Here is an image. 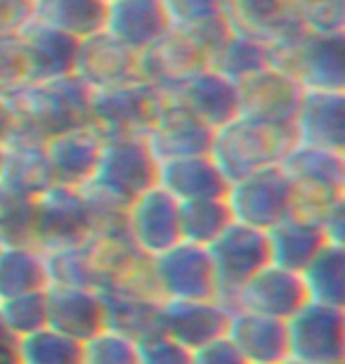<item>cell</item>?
Instances as JSON below:
<instances>
[{"instance_id":"1","label":"cell","mask_w":345,"mask_h":364,"mask_svg":"<svg viewBox=\"0 0 345 364\" xmlns=\"http://www.w3.org/2000/svg\"><path fill=\"white\" fill-rule=\"evenodd\" d=\"M3 102L12 123L10 135L24 140L46 144L64 130L90 123V88L73 74L31 81Z\"/></svg>"},{"instance_id":"2","label":"cell","mask_w":345,"mask_h":364,"mask_svg":"<svg viewBox=\"0 0 345 364\" xmlns=\"http://www.w3.org/2000/svg\"><path fill=\"white\" fill-rule=\"evenodd\" d=\"M270 69L293 78L300 88L345 92V33H314L300 28L265 43Z\"/></svg>"},{"instance_id":"3","label":"cell","mask_w":345,"mask_h":364,"mask_svg":"<svg viewBox=\"0 0 345 364\" xmlns=\"http://www.w3.org/2000/svg\"><path fill=\"white\" fill-rule=\"evenodd\" d=\"M293 144L291 126H279L237 114L225 126L213 130L208 156L227 182L251 176L255 171L279 166Z\"/></svg>"},{"instance_id":"4","label":"cell","mask_w":345,"mask_h":364,"mask_svg":"<svg viewBox=\"0 0 345 364\" xmlns=\"http://www.w3.org/2000/svg\"><path fill=\"white\" fill-rule=\"evenodd\" d=\"M156 166L144 137H105L97 166L80 187L128 208L144 189L156 185Z\"/></svg>"},{"instance_id":"5","label":"cell","mask_w":345,"mask_h":364,"mask_svg":"<svg viewBox=\"0 0 345 364\" xmlns=\"http://www.w3.org/2000/svg\"><path fill=\"white\" fill-rule=\"evenodd\" d=\"M166 105L164 90L135 78L90 90L87 114L102 137H144Z\"/></svg>"},{"instance_id":"6","label":"cell","mask_w":345,"mask_h":364,"mask_svg":"<svg viewBox=\"0 0 345 364\" xmlns=\"http://www.w3.org/2000/svg\"><path fill=\"white\" fill-rule=\"evenodd\" d=\"M206 251L216 277V298L227 308L234 291L270 263L265 232L234 220L213 239Z\"/></svg>"},{"instance_id":"7","label":"cell","mask_w":345,"mask_h":364,"mask_svg":"<svg viewBox=\"0 0 345 364\" xmlns=\"http://www.w3.org/2000/svg\"><path fill=\"white\" fill-rule=\"evenodd\" d=\"M225 203L234 223L265 232L291 213V182L279 166H270L230 182Z\"/></svg>"},{"instance_id":"8","label":"cell","mask_w":345,"mask_h":364,"mask_svg":"<svg viewBox=\"0 0 345 364\" xmlns=\"http://www.w3.org/2000/svg\"><path fill=\"white\" fill-rule=\"evenodd\" d=\"M289 360L345 362V308L305 301L286 319Z\"/></svg>"},{"instance_id":"9","label":"cell","mask_w":345,"mask_h":364,"mask_svg":"<svg viewBox=\"0 0 345 364\" xmlns=\"http://www.w3.org/2000/svg\"><path fill=\"white\" fill-rule=\"evenodd\" d=\"M154 291L161 301L166 298H216V277L206 246L178 242L171 249L147 258Z\"/></svg>"},{"instance_id":"10","label":"cell","mask_w":345,"mask_h":364,"mask_svg":"<svg viewBox=\"0 0 345 364\" xmlns=\"http://www.w3.org/2000/svg\"><path fill=\"white\" fill-rule=\"evenodd\" d=\"M33 203V246L41 251L78 244L90 235L92 220L80 187L53 182L46 192L36 196Z\"/></svg>"},{"instance_id":"11","label":"cell","mask_w":345,"mask_h":364,"mask_svg":"<svg viewBox=\"0 0 345 364\" xmlns=\"http://www.w3.org/2000/svg\"><path fill=\"white\" fill-rule=\"evenodd\" d=\"M208 50L192 33L171 26L161 38L137 53V78L166 92L196 71L208 69Z\"/></svg>"},{"instance_id":"12","label":"cell","mask_w":345,"mask_h":364,"mask_svg":"<svg viewBox=\"0 0 345 364\" xmlns=\"http://www.w3.org/2000/svg\"><path fill=\"white\" fill-rule=\"evenodd\" d=\"M230 312L232 308H227L218 298H201V301L166 298L161 301L159 331L175 343L185 346L187 350H196L225 336Z\"/></svg>"},{"instance_id":"13","label":"cell","mask_w":345,"mask_h":364,"mask_svg":"<svg viewBox=\"0 0 345 364\" xmlns=\"http://www.w3.org/2000/svg\"><path fill=\"white\" fill-rule=\"evenodd\" d=\"M305 301L307 296L300 274L267 263L234 291L230 308L286 322Z\"/></svg>"},{"instance_id":"14","label":"cell","mask_w":345,"mask_h":364,"mask_svg":"<svg viewBox=\"0 0 345 364\" xmlns=\"http://www.w3.org/2000/svg\"><path fill=\"white\" fill-rule=\"evenodd\" d=\"M126 230L135 249L147 258L171 249L180 242L178 201L159 185L144 189L126 210Z\"/></svg>"},{"instance_id":"15","label":"cell","mask_w":345,"mask_h":364,"mask_svg":"<svg viewBox=\"0 0 345 364\" xmlns=\"http://www.w3.org/2000/svg\"><path fill=\"white\" fill-rule=\"evenodd\" d=\"M291 130L296 144L345 151V92L303 88Z\"/></svg>"},{"instance_id":"16","label":"cell","mask_w":345,"mask_h":364,"mask_svg":"<svg viewBox=\"0 0 345 364\" xmlns=\"http://www.w3.org/2000/svg\"><path fill=\"white\" fill-rule=\"evenodd\" d=\"M300 85L293 78L279 74L275 69H260L237 83V105L241 116L291 126L298 109Z\"/></svg>"},{"instance_id":"17","label":"cell","mask_w":345,"mask_h":364,"mask_svg":"<svg viewBox=\"0 0 345 364\" xmlns=\"http://www.w3.org/2000/svg\"><path fill=\"white\" fill-rule=\"evenodd\" d=\"M73 76H78L90 90L135 81L137 53H133L102 28V31L78 41Z\"/></svg>"},{"instance_id":"18","label":"cell","mask_w":345,"mask_h":364,"mask_svg":"<svg viewBox=\"0 0 345 364\" xmlns=\"http://www.w3.org/2000/svg\"><path fill=\"white\" fill-rule=\"evenodd\" d=\"M168 102L187 109L194 119L206 123L208 128H220L239 114L237 85L216 74L213 69H201L194 76L166 90Z\"/></svg>"},{"instance_id":"19","label":"cell","mask_w":345,"mask_h":364,"mask_svg":"<svg viewBox=\"0 0 345 364\" xmlns=\"http://www.w3.org/2000/svg\"><path fill=\"white\" fill-rule=\"evenodd\" d=\"M46 144L7 135L3 142V164H0V192L19 199H36L53 185Z\"/></svg>"},{"instance_id":"20","label":"cell","mask_w":345,"mask_h":364,"mask_svg":"<svg viewBox=\"0 0 345 364\" xmlns=\"http://www.w3.org/2000/svg\"><path fill=\"white\" fill-rule=\"evenodd\" d=\"M225 338L246 364H282L289 360L284 319L232 310Z\"/></svg>"},{"instance_id":"21","label":"cell","mask_w":345,"mask_h":364,"mask_svg":"<svg viewBox=\"0 0 345 364\" xmlns=\"http://www.w3.org/2000/svg\"><path fill=\"white\" fill-rule=\"evenodd\" d=\"M48 301V326L83 343L97 331L105 329V308L97 289L57 287L46 289Z\"/></svg>"},{"instance_id":"22","label":"cell","mask_w":345,"mask_h":364,"mask_svg":"<svg viewBox=\"0 0 345 364\" xmlns=\"http://www.w3.org/2000/svg\"><path fill=\"white\" fill-rule=\"evenodd\" d=\"M144 142L156 161L208 154L213 142V128H208L199 119H194L187 109L168 102L164 112L159 114V119L154 121V126L149 128V133L144 135Z\"/></svg>"},{"instance_id":"23","label":"cell","mask_w":345,"mask_h":364,"mask_svg":"<svg viewBox=\"0 0 345 364\" xmlns=\"http://www.w3.org/2000/svg\"><path fill=\"white\" fill-rule=\"evenodd\" d=\"M102 142L105 137L90 123L64 130V133L46 140V154L55 182L71 187L85 185L97 166Z\"/></svg>"},{"instance_id":"24","label":"cell","mask_w":345,"mask_h":364,"mask_svg":"<svg viewBox=\"0 0 345 364\" xmlns=\"http://www.w3.org/2000/svg\"><path fill=\"white\" fill-rule=\"evenodd\" d=\"M156 185L175 201L223 199L227 182L208 154L166 159L156 166Z\"/></svg>"},{"instance_id":"25","label":"cell","mask_w":345,"mask_h":364,"mask_svg":"<svg viewBox=\"0 0 345 364\" xmlns=\"http://www.w3.org/2000/svg\"><path fill=\"white\" fill-rule=\"evenodd\" d=\"M223 17L230 31L260 43L300 31L293 0H223Z\"/></svg>"},{"instance_id":"26","label":"cell","mask_w":345,"mask_h":364,"mask_svg":"<svg viewBox=\"0 0 345 364\" xmlns=\"http://www.w3.org/2000/svg\"><path fill=\"white\" fill-rule=\"evenodd\" d=\"M168 28H171V19L161 0H109L107 3L105 31L133 53H142Z\"/></svg>"},{"instance_id":"27","label":"cell","mask_w":345,"mask_h":364,"mask_svg":"<svg viewBox=\"0 0 345 364\" xmlns=\"http://www.w3.org/2000/svg\"><path fill=\"white\" fill-rule=\"evenodd\" d=\"M105 308V326L123 333V336L142 341L159 331L161 298L147 291L126 287H105L97 289Z\"/></svg>"},{"instance_id":"28","label":"cell","mask_w":345,"mask_h":364,"mask_svg":"<svg viewBox=\"0 0 345 364\" xmlns=\"http://www.w3.org/2000/svg\"><path fill=\"white\" fill-rule=\"evenodd\" d=\"M17 38L24 46L31 67V81H46V78H60L73 74V60H76L78 41L71 36L55 31L33 17H28L19 26Z\"/></svg>"},{"instance_id":"29","label":"cell","mask_w":345,"mask_h":364,"mask_svg":"<svg viewBox=\"0 0 345 364\" xmlns=\"http://www.w3.org/2000/svg\"><path fill=\"white\" fill-rule=\"evenodd\" d=\"M267 239V258L270 265L284 267V270L300 272L310 263L322 246L327 244L324 232L317 220L300 218L289 213L265 230Z\"/></svg>"},{"instance_id":"30","label":"cell","mask_w":345,"mask_h":364,"mask_svg":"<svg viewBox=\"0 0 345 364\" xmlns=\"http://www.w3.org/2000/svg\"><path fill=\"white\" fill-rule=\"evenodd\" d=\"M279 168L293 187L345 192V151H331L293 142Z\"/></svg>"},{"instance_id":"31","label":"cell","mask_w":345,"mask_h":364,"mask_svg":"<svg viewBox=\"0 0 345 364\" xmlns=\"http://www.w3.org/2000/svg\"><path fill=\"white\" fill-rule=\"evenodd\" d=\"M31 17L76 41L105 28V0H33Z\"/></svg>"},{"instance_id":"32","label":"cell","mask_w":345,"mask_h":364,"mask_svg":"<svg viewBox=\"0 0 345 364\" xmlns=\"http://www.w3.org/2000/svg\"><path fill=\"white\" fill-rule=\"evenodd\" d=\"M298 274L307 301L345 308V246L324 244Z\"/></svg>"},{"instance_id":"33","label":"cell","mask_w":345,"mask_h":364,"mask_svg":"<svg viewBox=\"0 0 345 364\" xmlns=\"http://www.w3.org/2000/svg\"><path fill=\"white\" fill-rule=\"evenodd\" d=\"M48 287L46 256L38 246H0V301Z\"/></svg>"},{"instance_id":"34","label":"cell","mask_w":345,"mask_h":364,"mask_svg":"<svg viewBox=\"0 0 345 364\" xmlns=\"http://www.w3.org/2000/svg\"><path fill=\"white\" fill-rule=\"evenodd\" d=\"M265 67V43L237 31H230V36L208 62V69H213L234 85Z\"/></svg>"},{"instance_id":"35","label":"cell","mask_w":345,"mask_h":364,"mask_svg":"<svg viewBox=\"0 0 345 364\" xmlns=\"http://www.w3.org/2000/svg\"><path fill=\"white\" fill-rule=\"evenodd\" d=\"M180 242L196 246H208L227 225L232 223V213L223 199H196L178 203Z\"/></svg>"},{"instance_id":"36","label":"cell","mask_w":345,"mask_h":364,"mask_svg":"<svg viewBox=\"0 0 345 364\" xmlns=\"http://www.w3.org/2000/svg\"><path fill=\"white\" fill-rule=\"evenodd\" d=\"M43 256H46L50 284H57V287L100 289V274L85 239L78 244L57 246V249L43 251Z\"/></svg>"},{"instance_id":"37","label":"cell","mask_w":345,"mask_h":364,"mask_svg":"<svg viewBox=\"0 0 345 364\" xmlns=\"http://www.w3.org/2000/svg\"><path fill=\"white\" fill-rule=\"evenodd\" d=\"M19 364H80V343L55 329H46L17 338Z\"/></svg>"},{"instance_id":"38","label":"cell","mask_w":345,"mask_h":364,"mask_svg":"<svg viewBox=\"0 0 345 364\" xmlns=\"http://www.w3.org/2000/svg\"><path fill=\"white\" fill-rule=\"evenodd\" d=\"M0 324L14 338H24L48 326L46 291H31L0 301Z\"/></svg>"},{"instance_id":"39","label":"cell","mask_w":345,"mask_h":364,"mask_svg":"<svg viewBox=\"0 0 345 364\" xmlns=\"http://www.w3.org/2000/svg\"><path fill=\"white\" fill-rule=\"evenodd\" d=\"M36 203L33 199L5 196L0 192V244L33 246Z\"/></svg>"},{"instance_id":"40","label":"cell","mask_w":345,"mask_h":364,"mask_svg":"<svg viewBox=\"0 0 345 364\" xmlns=\"http://www.w3.org/2000/svg\"><path fill=\"white\" fill-rule=\"evenodd\" d=\"M80 364H137V341L105 326L80 343Z\"/></svg>"},{"instance_id":"41","label":"cell","mask_w":345,"mask_h":364,"mask_svg":"<svg viewBox=\"0 0 345 364\" xmlns=\"http://www.w3.org/2000/svg\"><path fill=\"white\" fill-rule=\"evenodd\" d=\"M31 83V67L17 33L0 36V100Z\"/></svg>"},{"instance_id":"42","label":"cell","mask_w":345,"mask_h":364,"mask_svg":"<svg viewBox=\"0 0 345 364\" xmlns=\"http://www.w3.org/2000/svg\"><path fill=\"white\" fill-rule=\"evenodd\" d=\"M298 24L314 33H345V0H293Z\"/></svg>"},{"instance_id":"43","label":"cell","mask_w":345,"mask_h":364,"mask_svg":"<svg viewBox=\"0 0 345 364\" xmlns=\"http://www.w3.org/2000/svg\"><path fill=\"white\" fill-rule=\"evenodd\" d=\"M137 364H192V350L166 333H154L137 341Z\"/></svg>"},{"instance_id":"44","label":"cell","mask_w":345,"mask_h":364,"mask_svg":"<svg viewBox=\"0 0 345 364\" xmlns=\"http://www.w3.org/2000/svg\"><path fill=\"white\" fill-rule=\"evenodd\" d=\"M171 26H189L223 17V0H161Z\"/></svg>"},{"instance_id":"45","label":"cell","mask_w":345,"mask_h":364,"mask_svg":"<svg viewBox=\"0 0 345 364\" xmlns=\"http://www.w3.org/2000/svg\"><path fill=\"white\" fill-rule=\"evenodd\" d=\"M192 364H246L225 336L192 350Z\"/></svg>"},{"instance_id":"46","label":"cell","mask_w":345,"mask_h":364,"mask_svg":"<svg viewBox=\"0 0 345 364\" xmlns=\"http://www.w3.org/2000/svg\"><path fill=\"white\" fill-rule=\"evenodd\" d=\"M33 0H0V36L17 33L19 26L31 17Z\"/></svg>"},{"instance_id":"47","label":"cell","mask_w":345,"mask_h":364,"mask_svg":"<svg viewBox=\"0 0 345 364\" xmlns=\"http://www.w3.org/2000/svg\"><path fill=\"white\" fill-rule=\"evenodd\" d=\"M319 228L324 232L327 244L345 246V196L324 210V215L319 218Z\"/></svg>"},{"instance_id":"48","label":"cell","mask_w":345,"mask_h":364,"mask_svg":"<svg viewBox=\"0 0 345 364\" xmlns=\"http://www.w3.org/2000/svg\"><path fill=\"white\" fill-rule=\"evenodd\" d=\"M0 364H19L17 338L7 333L3 324H0Z\"/></svg>"},{"instance_id":"49","label":"cell","mask_w":345,"mask_h":364,"mask_svg":"<svg viewBox=\"0 0 345 364\" xmlns=\"http://www.w3.org/2000/svg\"><path fill=\"white\" fill-rule=\"evenodd\" d=\"M10 130H12V123H10V114H7V107H5V102L0 100V144L5 142V137L10 135Z\"/></svg>"},{"instance_id":"50","label":"cell","mask_w":345,"mask_h":364,"mask_svg":"<svg viewBox=\"0 0 345 364\" xmlns=\"http://www.w3.org/2000/svg\"><path fill=\"white\" fill-rule=\"evenodd\" d=\"M282 364H345V362H300V360H284Z\"/></svg>"},{"instance_id":"51","label":"cell","mask_w":345,"mask_h":364,"mask_svg":"<svg viewBox=\"0 0 345 364\" xmlns=\"http://www.w3.org/2000/svg\"><path fill=\"white\" fill-rule=\"evenodd\" d=\"M0 164H3V144H0Z\"/></svg>"},{"instance_id":"52","label":"cell","mask_w":345,"mask_h":364,"mask_svg":"<svg viewBox=\"0 0 345 364\" xmlns=\"http://www.w3.org/2000/svg\"><path fill=\"white\" fill-rule=\"evenodd\" d=\"M105 3H109V0H105Z\"/></svg>"},{"instance_id":"53","label":"cell","mask_w":345,"mask_h":364,"mask_svg":"<svg viewBox=\"0 0 345 364\" xmlns=\"http://www.w3.org/2000/svg\"><path fill=\"white\" fill-rule=\"evenodd\" d=\"M0 246H3V244H0Z\"/></svg>"}]
</instances>
